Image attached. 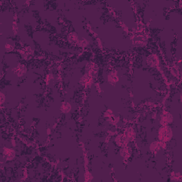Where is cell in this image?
I'll use <instances>...</instances> for the list:
<instances>
[{"mask_svg": "<svg viewBox=\"0 0 182 182\" xmlns=\"http://www.w3.org/2000/svg\"><path fill=\"white\" fill-rule=\"evenodd\" d=\"M173 136L174 134H173L172 128L169 125L161 126L158 130L157 137L159 141L168 143L172 139Z\"/></svg>", "mask_w": 182, "mask_h": 182, "instance_id": "cell-1", "label": "cell"}, {"mask_svg": "<svg viewBox=\"0 0 182 182\" xmlns=\"http://www.w3.org/2000/svg\"><path fill=\"white\" fill-rule=\"evenodd\" d=\"M148 35L144 34H131L130 39L132 45L135 47H144L147 45L149 41Z\"/></svg>", "mask_w": 182, "mask_h": 182, "instance_id": "cell-2", "label": "cell"}, {"mask_svg": "<svg viewBox=\"0 0 182 182\" xmlns=\"http://www.w3.org/2000/svg\"><path fill=\"white\" fill-rule=\"evenodd\" d=\"M174 122V117L169 112L164 109L160 114L159 124L161 126L170 125Z\"/></svg>", "mask_w": 182, "mask_h": 182, "instance_id": "cell-3", "label": "cell"}, {"mask_svg": "<svg viewBox=\"0 0 182 182\" xmlns=\"http://www.w3.org/2000/svg\"><path fill=\"white\" fill-rule=\"evenodd\" d=\"M85 73L89 74L90 76H91L94 78H96L98 77V73H99V66L95 62L90 61L85 65Z\"/></svg>", "mask_w": 182, "mask_h": 182, "instance_id": "cell-4", "label": "cell"}, {"mask_svg": "<svg viewBox=\"0 0 182 182\" xmlns=\"http://www.w3.org/2000/svg\"><path fill=\"white\" fill-rule=\"evenodd\" d=\"M146 63L151 69H157L159 71L160 70V59L156 54L149 55L146 59Z\"/></svg>", "mask_w": 182, "mask_h": 182, "instance_id": "cell-5", "label": "cell"}, {"mask_svg": "<svg viewBox=\"0 0 182 182\" xmlns=\"http://www.w3.org/2000/svg\"><path fill=\"white\" fill-rule=\"evenodd\" d=\"M78 83L85 89L91 88L95 83V78L90 76L89 74L85 73L81 76L78 81Z\"/></svg>", "mask_w": 182, "mask_h": 182, "instance_id": "cell-6", "label": "cell"}, {"mask_svg": "<svg viewBox=\"0 0 182 182\" xmlns=\"http://www.w3.org/2000/svg\"><path fill=\"white\" fill-rule=\"evenodd\" d=\"M115 143L118 147H122L128 145L129 143H130V141L126 137V136L124 135V134L122 132L117 134L116 135L115 138Z\"/></svg>", "mask_w": 182, "mask_h": 182, "instance_id": "cell-7", "label": "cell"}, {"mask_svg": "<svg viewBox=\"0 0 182 182\" xmlns=\"http://www.w3.org/2000/svg\"><path fill=\"white\" fill-rule=\"evenodd\" d=\"M2 154H3L4 159L6 161H12L17 157V153L13 148L4 147L2 151Z\"/></svg>", "mask_w": 182, "mask_h": 182, "instance_id": "cell-8", "label": "cell"}, {"mask_svg": "<svg viewBox=\"0 0 182 182\" xmlns=\"http://www.w3.org/2000/svg\"><path fill=\"white\" fill-rule=\"evenodd\" d=\"M107 80L110 84L115 85L120 80V77L118 76V73L116 70H113L110 72H109L107 75Z\"/></svg>", "mask_w": 182, "mask_h": 182, "instance_id": "cell-9", "label": "cell"}, {"mask_svg": "<svg viewBox=\"0 0 182 182\" xmlns=\"http://www.w3.org/2000/svg\"><path fill=\"white\" fill-rule=\"evenodd\" d=\"M132 154V148L130 146L127 145L120 147V155L123 159L128 160L131 157Z\"/></svg>", "mask_w": 182, "mask_h": 182, "instance_id": "cell-10", "label": "cell"}, {"mask_svg": "<svg viewBox=\"0 0 182 182\" xmlns=\"http://www.w3.org/2000/svg\"><path fill=\"white\" fill-rule=\"evenodd\" d=\"M13 72L16 74L17 77L22 78L25 75L26 72H27V69H26L24 64H23V63H19L18 65L13 69Z\"/></svg>", "mask_w": 182, "mask_h": 182, "instance_id": "cell-11", "label": "cell"}, {"mask_svg": "<svg viewBox=\"0 0 182 182\" xmlns=\"http://www.w3.org/2000/svg\"><path fill=\"white\" fill-rule=\"evenodd\" d=\"M124 135L128 138V139L130 141V142L134 141L136 138V132L132 127H128L124 129L123 132Z\"/></svg>", "mask_w": 182, "mask_h": 182, "instance_id": "cell-12", "label": "cell"}, {"mask_svg": "<svg viewBox=\"0 0 182 182\" xmlns=\"http://www.w3.org/2000/svg\"><path fill=\"white\" fill-rule=\"evenodd\" d=\"M162 150L161 147H160L159 141H154L152 142L150 145V151L153 154H157Z\"/></svg>", "mask_w": 182, "mask_h": 182, "instance_id": "cell-13", "label": "cell"}, {"mask_svg": "<svg viewBox=\"0 0 182 182\" xmlns=\"http://www.w3.org/2000/svg\"><path fill=\"white\" fill-rule=\"evenodd\" d=\"M71 110H72V105L70 102L65 101L61 103L60 107V111L61 113L69 114L71 113Z\"/></svg>", "mask_w": 182, "mask_h": 182, "instance_id": "cell-14", "label": "cell"}, {"mask_svg": "<svg viewBox=\"0 0 182 182\" xmlns=\"http://www.w3.org/2000/svg\"><path fill=\"white\" fill-rule=\"evenodd\" d=\"M78 39H79V37L78 36L77 33L75 32H71L69 35H68V36H67L68 41H69V43H73H73H74V44H76V43H77Z\"/></svg>", "mask_w": 182, "mask_h": 182, "instance_id": "cell-15", "label": "cell"}, {"mask_svg": "<svg viewBox=\"0 0 182 182\" xmlns=\"http://www.w3.org/2000/svg\"><path fill=\"white\" fill-rule=\"evenodd\" d=\"M170 180L172 181H181L182 176L181 173L172 172L170 174Z\"/></svg>", "mask_w": 182, "mask_h": 182, "instance_id": "cell-16", "label": "cell"}, {"mask_svg": "<svg viewBox=\"0 0 182 182\" xmlns=\"http://www.w3.org/2000/svg\"><path fill=\"white\" fill-rule=\"evenodd\" d=\"M89 44H90V41L84 38H81V39L79 38L78 41H77V43H76V45L78 46L79 47L83 48V49H85V48L89 46Z\"/></svg>", "mask_w": 182, "mask_h": 182, "instance_id": "cell-17", "label": "cell"}, {"mask_svg": "<svg viewBox=\"0 0 182 182\" xmlns=\"http://www.w3.org/2000/svg\"><path fill=\"white\" fill-rule=\"evenodd\" d=\"M107 121L108 122V123L111 125H117L118 124V122H120V117L118 116H113V117L108 118L107 119Z\"/></svg>", "mask_w": 182, "mask_h": 182, "instance_id": "cell-18", "label": "cell"}, {"mask_svg": "<svg viewBox=\"0 0 182 182\" xmlns=\"http://www.w3.org/2000/svg\"><path fill=\"white\" fill-rule=\"evenodd\" d=\"M93 174H91V172L87 169H85L84 173V180L85 181H93Z\"/></svg>", "mask_w": 182, "mask_h": 182, "instance_id": "cell-19", "label": "cell"}, {"mask_svg": "<svg viewBox=\"0 0 182 182\" xmlns=\"http://www.w3.org/2000/svg\"><path fill=\"white\" fill-rule=\"evenodd\" d=\"M171 74L174 76L175 78H178L179 76H180V71H179V68L177 66H174L172 67L170 70Z\"/></svg>", "mask_w": 182, "mask_h": 182, "instance_id": "cell-20", "label": "cell"}, {"mask_svg": "<svg viewBox=\"0 0 182 182\" xmlns=\"http://www.w3.org/2000/svg\"><path fill=\"white\" fill-rule=\"evenodd\" d=\"M54 80V76L51 72H49V73L45 77V83L46 85H49L53 80Z\"/></svg>", "mask_w": 182, "mask_h": 182, "instance_id": "cell-21", "label": "cell"}, {"mask_svg": "<svg viewBox=\"0 0 182 182\" xmlns=\"http://www.w3.org/2000/svg\"><path fill=\"white\" fill-rule=\"evenodd\" d=\"M113 116H115V115H114L113 111L110 109L106 110L103 114V117L104 118H105V119H108V118L113 117Z\"/></svg>", "mask_w": 182, "mask_h": 182, "instance_id": "cell-22", "label": "cell"}, {"mask_svg": "<svg viewBox=\"0 0 182 182\" xmlns=\"http://www.w3.org/2000/svg\"><path fill=\"white\" fill-rule=\"evenodd\" d=\"M18 30H19V27H18V25H17V21H14L12 24V31L14 33V34H17Z\"/></svg>", "mask_w": 182, "mask_h": 182, "instance_id": "cell-23", "label": "cell"}, {"mask_svg": "<svg viewBox=\"0 0 182 182\" xmlns=\"http://www.w3.org/2000/svg\"><path fill=\"white\" fill-rule=\"evenodd\" d=\"M4 48H5V50L7 52L12 51L14 50V46L12 45L9 44V43H6L5 46H4Z\"/></svg>", "mask_w": 182, "mask_h": 182, "instance_id": "cell-24", "label": "cell"}, {"mask_svg": "<svg viewBox=\"0 0 182 182\" xmlns=\"http://www.w3.org/2000/svg\"><path fill=\"white\" fill-rule=\"evenodd\" d=\"M94 86H95V90L98 92V93H101L102 89H101V87H100V85L99 83H94Z\"/></svg>", "mask_w": 182, "mask_h": 182, "instance_id": "cell-25", "label": "cell"}, {"mask_svg": "<svg viewBox=\"0 0 182 182\" xmlns=\"http://www.w3.org/2000/svg\"><path fill=\"white\" fill-rule=\"evenodd\" d=\"M0 96H1V97H0L1 98V103H2V105H3L6 100V95H4L3 93H1V94H0Z\"/></svg>", "mask_w": 182, "mask_h": 182, "instance_id": "cell-26", "label": "cell"}, {"mask_svg": "<svg viewBox=\"0 0 182 182\" xmlns=\"http://www.w3.org/2000/svg\"><path fill=\"white\" fill-rule=\"evenodd\" d=\"M122 28H123V29L124 31H125L126 33H128V34H129V33H130V29H129L128 26H127L125 24H123V23L122 24Z\"/></svg>", "mask_w": 182, "mask_h": 182, "instance_id": "cell-27", "label": "cell"}, {"mask_svg": "<svg viewBox=\"0 0 182 182\" xmlns=\"http://www.w3.org/2000/svg\"><path fill=\"white\" fill-rule=\"evenodd\" d=\"M46 133L48 135H50L51 134V130L50 128H48L47 129V131H46Z\"/></svg>", "mask_w": 182, "mask_h": 182, "instance_id": "cell-28", "label": "cell"}]
</instances>
